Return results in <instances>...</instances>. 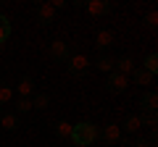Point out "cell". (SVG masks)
Returning <instances> with one entry per match:
<instances>
[{"mask_svg":"<svg viewBox=\"0 0 158 147\" xmlns=\"http://www.w3.org/2000/svg\"><path fill=\"white\" fill-rule=\"evenodd\" d=\"M69 139H71L77 147H87V145H92V142L98 139V126L90 124V121H82V124L74 126V131H71Z\"/></svg>","mask_w":158,"mask_h":147,"instance_id":"1","label":"cell"},{"mask_svg":"<svg viewBox=\"0 0 158 147\" xmlns=\"http://www.w3.org/2000/svg\"><path fill=\"white\" fill-rule=\"evenodd\" d=\"M103 139H106L108 145H116V142L121 139V126L118 124H108L106 129H103Z\"/></svg>","mask_w":158,"mask_h":147,"instance_id":"2","label":"cell"},{"mask_svg":"<svg viewBox=\"0 0 158 147\" xmlns=\"http://www.w3.org/2000/svg\"><path fill=\"white\" fill-rule=\"evenodd\" d=\"M108 84H111V89H113V92H124L127 87H129V76H124V74H116V71H113Z\"/></svg>","mask_w":158,"mask_h":147,"instance_id":"3","label":"cell"},{"mask_svg":"<svg viewBox=\"0 0 158 147\" xmlns=\"http://www.w3.org/2000/svg\"><path fill=\"white\" fill-rule=\"evenodd\" d=\"M87 11H90V16H103L108 11V3L106 0H90L87 3Z\"/></svg>","mask_w":158,"mask_h":147,"instance_id":"4","label":"cell"},{"mask_svg":"<svg viewBox=\"0 0 158 147\" xmlns=\"http://www.w3.org/2000/svg\"><path fill=\"white\" fill-rule=\"evenodd\" d=\"M50 58H58V61L66 58V42L63 40H53L50 42Z\"/></svg>","mask_w":158,"mask_h":147,"instance_id":"5","label":"cell"},{"mask_svg":"<svg viewBox=\"0 0 158 147\" xmlns=\"http://www.w3.org/2000/svg\"><path fill=\"white\" fill-rule=\"evenodd\" d=\"M135 79H137V84L150 87L153 81H156V74H150V71H145V68H140V71H135Z\"/></svg>","mask_w":158,"mask_h":147,"instance_id":"6","label":"cell"},{"mask_svg":"<svg viewBox=\"0 0 158 147\" xmlns=\"http://www.w3.org/2000/svg\"><path fill=\"white\" fill-rule=\"evenodd\" d=\"M87 66H90V61H87L85 53H77V55H71V71H85Z\"/></svg>","mask_w":158,"mask_h":147,"instance_id":"7","label":"cell"},{"mask_svg":"<svg viewBox=\"0 0 158 147\" xmlns=\"http://www.w3.org/2000/svg\"><path fill=\"white\" fill-rule=\"evenodd\" d=\"M16 92H19V97H32V92H34L32 79H21V81L16 84Z\"/></svg>","mask_w":158,"mask_h":147,"instance_id":"8","label":"cell"},{"mask_svg":"<svg viewBox=\"0 0 158 147\" xmlns=\"http://www.w3.org/2000/svg\"><path fill=\"white\" fill-rule=\"evenodd\" d=\"M116 74H124V76L135 74V63H132L129 58H121V61H116Z\"/></svg>","mask_w":158,"mask_h":147,"instance_id":"9","label":"cell"},{"mask_svg":"<svg viewBox=\"0 0 158 147\" xmlns=\"http://www.w3.org/2000/svg\"><path fill=\"white\" fill-rule=\"evenodd\" d=\"M124 126H127V131H129V134H137V131L142 129V116H137V113H135V116H129Z\"/></svg>","mask_w":158,"mask_h":147,"instance_id":"10","label":"cell"},{"mask_svg":"<svg viewBox=\"0 0 158 147\" xmlns=\"http://www.w3.org/2000/svg\"><path fill=\"white\" fill-rule=\"evenodd\" d=\"M95 40H98V47H108L113 42V32H111V29H100Z\"/></svg>","mask_w":158,"mask_h":147,"instance_id":"11","label":"cell"},{"mask_svg":"<svg viewBox=\"0 0 158 147\" xmlns=\"http://www.w3.org/2000/svg\"><path fill=\"white\" fill-rule=\"evenodd\" d=\"M0 126L8 131L16 129V113H0Z\"/></svg>","mask_w":158,"mask_h":147,"instance_id":"12","label":"cell"},{"mask_svg":"<svg viewBox=\"0 0 158 147\" xmlns=\"http://www.w3.org/2000/svg\"><path fill=\"white\" fill-rule=\"evenodd\" d=\"M40 18H42V21H53V18H56V8H53L50 3H42V6H40Z\"/></svg>","mask_w":158,"mask_h":147,"instance_id":"13","label":"cell"},{"mask_svg":"<svg viewBox=\"0 0 158 147\" xmlns=\"http://www.w3.org/2000/svg\"><path fill=\"white\" fill-rule=\"evenodd\" d=\"M8 34H11V21H8V16L0 13V42H6Z\"/></svg>","mask_w":158,"mask_h":147,"instance_id":"14","label":"cell"},{"mask_svg":"<svg viewBox=\"0 0 158 147\" xmlns=\"http://www.w3.org/2000/svg\"><path fill=\"white\" fill-rule=\"evenodd\" d=\"M95 66H98V68H100V71H106V74H108V71H113V68H116V61H113V58H111V55H103V58H100V61H98V63H95Z\"/></svg>","mask_w":158,"mask_h":147,"instance_id":"15","label":"cell"},{"mask_svg":"<svg viewBox=\"0 0 158 147\" xmlns=\"http://www.w3.org/2000/svg\"><path fill=\"white\" fill-rule=\"evenodd\" d=\"M16 110H19V113H29V110H34L32 97H19V100H16Z\"/></svg>","mask_w":158,"mask_h":147,"instance_id":"16","label":"cell"},{"mask_svg":"<svg viewBox=\"0 0 158 147\" xmlns=\"http://www.w3.org/2000/svg\"><path fill=\"white\" fill-rule=\"evenodd\" d=\"M13 100V89L6 84H0V105H8V102Z\"/></svg>","mask_w":158,"mask_h":147,"instance_id":"17","label":"cell"},{"mask_svg":"<svg viewBox=\"0 0 158 147\" xmlns=\"http://www.w3.org/2000/svg\"><path fill=\"white\" fill-rule=\"evenodd\" d=\"M71 131H74V124H69V121H61V124H58V137L69 139V137H71Z\"/></svg>","mask_w":158,"mask_h":147,"instance_id":"18","label":"cell"},{"mask_svg":"<svg viewBox=\"0 0 158 147\" xmlns=\"http://www.w3.org/2000/svg\"><path fill=\"white\" fill-rule=\"evenodd\" d=\"M145 71H150V74L158 71V55H156V53H150V55L145 58Z\"/></svg>","mask_w":158,"mask_h":147,"instance_id":"19","label":"cell"},{"mask_svg":"<svg viewBox=\"0 0 158 147\" xmlns=\"http://www.w3.org/2000/svg\"><path fill=\"white\" fill-rule=\"evenodd\" d=\"M48 102H50V97H48L45 92H40L37 97H32V105H34V108H40V110H42V108H48Z\"/></svg>","mask_w":158,"mask_h":147,"instance_id":"20","label":"cell"},{"mask_svg":"<svg viewBox=\"0 0 158 147\" xmlns=\"http://www.w3.org/2000/svg\"><path fill=\"white\" fill-rule=\"evenodd\" d=\"M145 105L150 108V110L158 108V95H156V92H148V95H145Z\"/></svg>","mask_w":158,"mask_h":147,"instance_id":"21","label":"cell"},{"mask_svg":"<svg viewBox=\"0 0 158 147\" xmlns=\"http://www.w3.org/2000/svg\"><path fill=\"white\" fill-rule=\"evenodd\" d=\"M145 21L150 24V26H156V24H158V13H156V11H148V16H145Z\"/></svg>","mask_w":158,"mask_h":147,"instance_id":"22","label":"cell"},{"mask_svg":"<svg viewBox=\"0 0 158 147\" xmlns=\"http://www.w3.org/2000/svg\"><path fill=\"white\" fill-rule=\"evenodd\" d=\"M142 124H148V126H156V110H150V113L142 118Z\"/></svg>","mask_w":158,"mask_h":147,"instance_id":"23","label":"cell"},{"mask_svg":"<svg viewBox=\"0 0 158 147\" xmlns=\"http://www.w3.org/2000/svg\"><path fill=\"white\" fill-rule=\"evenodd\" d=\"M50 6H53V8H56V11H58V8H63V6H66V3H63V0H50Z\"/></svg>","mask_w":158,"mask_h":147,"instance_id":"24","label":"cell"},{"mask_svg":"<svg viewBox=\"0 0 158 147\" xmlns=\"http://www.w3.org/2000/svg\"><path fill=\"white\" fill-rule=\"evenodd\" d=\"M135 147H150L148 142H135Z\"/></svg>","mask_w":158,"mask_h":147,"instance_id":"25","label":"cell"}]
</instances>
